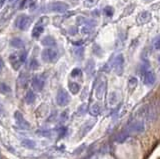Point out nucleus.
<instances>
[{
	"mask_svg": "<svg viewBox=\"0 0 160 159\" xmlns=\"http://www.w3.org/2000/svg\"><path fill=\"white\" fill-rule=\"evenodd\" d=\"M138 81L137 79H136L135 77H130L128 80V85H129V88L131 89V90H133V89L136 87V85H137Z\"/></svg>",
	"mask_w": 160,
	"mask_h": 159,
	"instance_id": "22",
	"label": "nucleus"
},
{
	"mask_svg": "<svg viewBox=\"0 0 160 159\" xmlns=\"http://www.w3.org/2000/svg\"><path fill=\"white\" fill-rule=\"evenodd\" d=\"M106 85H107V80L103 77V76H100V77L97 79L96 85H95V97L98 100H101L103 98L105 89H106Z\"/></svg>",
	"mask_w": 160,
	"mask_h": 159,
	"instance_id": "2",
	"label": "nucleus"
},
{
	"mask_svg": "<svg viewBox=\"0 0 160 159\" xmlns=\"http://www.w3.org/2000/svg\"><path fill=\"white\" fill-rule=\"evenodd\" d=\"M41 43H42V45L44 46H54L56 44V41L55 39L52 37V36H46V37H44L42 41H41Z\"/></svg>",
	"mask_w": 160,
	"mask_h": 159,
	"instance_id": "15",
	"label": "nucleus"
},
{
	"mask_svg": "<svg viewBox=\"0 0 160 159\" xmlns=\"http://www.w3.org/2000/svg\"><path fill=\"white\" fill-rule=\"evenodd\" d=\"M104 14L108 16V17H112L114 14V9L113 7H111V6H106V7L104 8Z\"/></svg>",
	"mask_w": 160,
	"mask_h": 159,
	"instance_id": "23",
	"label": "nucleus"
},
{
	"mask_svg": "<svg viewBox=\"0 0 160 159\" xmlns=\"http://www.w3.org/2000/svg\"><path fill=\"white\" fill-rule=\"evenodd\" d=\"M81 73H82L81 69H79V68H74L73 70L71 71V76H72V77H77V76H79Z\"/></svg>",
	"mask_w": 160,
	"mask_h": 159,
	"instance_id": "26",
	"label": "nucleus"
},
{
	"mask_svg": "<svg viewBox=\"0 0 160 159\" xmlns=\"http://www.w3.org/2000/svg\"><path fill=\"white\" fill-rule=\"evenodd\" d=\"M47 23H48V19H47V17H41V18L38 20V22L35 24V26L33 27L32 33H31L32 37L35 38V39L39 38L40 35L44 32V27H45V25Z\"/></svg>",
	"mask_w": 160,
	"mask_h": 159,
	"instance_id": "4",
	"label": "nucleus"
},
{
	"mask_svg": "<svg viewBox=\"0 0 160 159\" xmlns=\"http://www.w3.org/2000/svg\"><path fill=\"white\" fill-rule=\"evenodd\" d=\"M32 86L37 91L42 90V88L44 86V80L41 77H39V76H35V77L32 79Z\"/></svg>",
	"mask_w": 160,
	"mask_h": 159,
	"instance_id": "12",
	"label": "nucleus"
},
{
	"mask_svg": "<svg viewBox=\"0 0 160 159\" xmlns=\"http://www.w3.org/2000/svg\"><path fill=\"white\" fill-rule=\"evenodd\" d=\"M35 4V0H22L20 2V5H19V9H27V8H30Z\"/></svg>",
	"mask_w": 160,
	"mask_h": 159,
	"instance_id": "17",
	"label": "nucleus"
},
{
	"mask_svg": "<svg viewBox=\"0 0 160 159\" xmlns=\"http://www.w3.org/2000/svg\"><path fill=\"white\" fill-rule=\"evenodd\" d=\"M134 9H135V4H133V3L129 4V5L126 6V7H125V9L123 10V13L121 14V17H126V16L131 15L132 13H133Z\"/></svg>",
	"mask_w": 160,
	"mask_h": 159,
	"instance_id": "19",
	"label": "nucleus"
},
{
	"mask_svg": "<svg viewBox=\"0 0 160 159\" xmlns=\"http://www.w3.org/2000/svg\"><path fill=\"white\" fill-rule=\"evenodd\" d=\"M68 88H69V90L72 94H77L80 91V85L76 83V82H69L68 83Z\"/></svg>",
	"mask_w": 160,
	"mask_h": 159,
	"instance_id": "18",
	"label": "nucleus"
},
{
	"mask_svg": "<svg viewBox=\"0 0 160 159\" xmlns=\"http://www.w3.org/2000/svg\"><path fill=\"white\" fill-rule=\"evenodd\" d=\"M85 1L89 3L90 6H92V5H94V4H95V2H96V0H85Z\"/></svg>",
	"mask_w": 160,
	"mask_h": 159,
	"instance_id": "30",
	"label": "nucleus"
},
{
	"mask_svg": "<svg viewBox=\"0 0 160 159\" xmlns=\"http://www.w3.org/2000/svg\"><path fill=\"white\" fill-rule=\"evenodd\" d=\"M10 46H12L13 48H16V49H23L25 46V43L23 42L22 39L16 37V38H12L10 40Z\"/></svg>",
	"mask_w": 160,
	"mask_h": 159,
	"instance_id": "13",
	"label": "nucleus"
},
{
	"mask_svg": "<svg viewBox=\"0 0 160 159\" xmlns=\"http://www.w3.org/2000/svg\"><path fill=\"white\" fill-rule=\"evenodd\" d=\"M155 74L152 71H146L143 76L144 84L147 86H152L155 82Z\"/></svg>",
	"mask_w": 160,
	"mask_h": 159,
	"instance_id": "11",
	"label": "nucleus"
},
{
	"mask_svg": "<svg viewBox=\"0 0 160 159\" xmlns=\"http://www.w3.org/2000/svg\"><path fill=\"white\" fill-rule=\"evenodd\" d=\"M27 57V52L26 51H21V52H15L12 53L9 56V61L10 64L12 65V67L15 69V70H18L20 66L24 63V61L26 60Z\"/></svg>",
	"mask_w": 160,
	"mask_h": 159,
	"instance_id": "1",
	"label": "nucleus"
},
{
	"mask_svg": "<svg viewBox=\"0 0 160 159\" xmlns=\"http://www.w3.org/2000/svg\"><path fill=\"white\" fill-rule=\"evenodd\" d=\"M25 99H26V101L28 102V103H31V102L34 101V100H35V95L33 94V92H32V91H29V92L26 94Z\"/></svg>",
	"mask_w": 160,
	"mask_h": 159,
	"instance_id": "24",
	"label": "nucleus"
},
{
	"mask_svg": "<svg viewBox=\"0 0 160 159\" xmlns=\"http://www.w3.org/2000/svg\"><path fill=\"white\" fill-rule=\"evenodd\" d=\"M56 101L57 104L60 106H66L70 102V96L68 94V92L64 90V89H60L58 93H57Z\"/></svg>",
	"mask_w": 160,
	"mask_h": 159,
	"instance_id": "7",
	"label": "nucleus"
},
{
	"mask_svg": "<svg viewBox=\"0 0 160 159\" xmlns=\"http://www.w3.org/2000/svg\"><path fill=\"white\" fill-rule=\"evenodd\" d=\"M129 132H133V133H142L145 130L144 124L141 121H133L130 125H129Z\"/></svg>",
	"mask_w": 160,
	"mask_h": 159,
	"instance_id": "10",
	"label": "nucleus"
},
{
	"mask_svg": "<svg viewBox=\"0 0 160 159\" xmlns=\"http://www.w3.org/2000/svg\"><path fill=\"white\" fill-rule=\"evenodd\" d=\"M10 91V88L8 87L7 85L4 83H0V92L2 93H7Z\"/></svg>",
	"mask_w": 160,
	"mask_h": 159,
	"instance_id": "25",
	"label": "nucleus"
},
{
	"mask_svg": "<svg viewBox=\"0 0 160 159\" xmlns=\"http://www.w3.org/2000/svg\"><path fill=\"white\" fill-rule=\"evenodd\" d=\"M58 57L57 51L52 49V48H46L41 52V58L44 62L50 63V62H55Z\"/></svg>",
	"mask_w": 160,
	"mask_h": 159,
	"instance_id": "6",
	"label": "nucleus"
},
{
	"mask_svg": "<svg viewBox=\"0 0 160 159\" xmlns=\"http://www.w3.org/2000/svg\"><path fill=\"white\" fill-rule=\"evenodd\" d=\"M95 124V120H93V121H88V122H86L83 125V127H82V129H81V135H85L86 133H88L89 132V130L92 128L93 127V125Z\"/></svg>",
	"mask_w": 160,
	"mask_h": 159,
	"instance_id": "16",
	"label": "nucleus"
},
{
	"mask_svg": "<svg viewBox=\"0 0 160 159\" xmlns=\"http://www.w3.org/2000/svg\"><path fill=\"white\" fill-rule=\"evenodd\" d=\"M47 9L51 12H58V13H64L68 11L69 5L67 3L57 1V2H51L47 5Z\"/></svg>",
	"mask_w": 160,
	"mask_h": 159,
	"instance_id": "5",
	"label": "nucleus"
},
{
	"mask_svg": "<svg viewBox=\"0 0 160 159\" xmlns=\"http://www.w3.org/2000/svg\"><path fill=\"white\" fill-rule=\"evenodd\" d=\"M151 18H152L151 13L149 11L144 10V11L139 12V14L136 17V23H137L139 26L145 25V24H147L151 21Z\"/></svg>",
	"mask_w": 160,
	"mask_h": 159,
	"instance_id": "8",
	"label": "nucleus"
},
{
	"mask_svg": "<svg viewBox=\"0 0 160 159\" xmlns=\"http://www.w3.org/2000/svg\"><path fill=\"white\" fill-rule=\"evenodd\" d=\"M94 66H95V63H94V61H93L92 59L88 61L87 66H86V71H87L88 74L93 73V71H94Z\"/></svg>",
	"mask_w": 160,
	"mask_h": 159,
	"instance_id": "21",
	"label": "nucleus"
},
{
	"mask_svg": "<svg viewBox=\"0 0 160 159\" xmlns=\"http://www.w3.org/2000/svg\"><path fill=\"white\" fill-rule=\"evenodd\" d=\"M154 46H155V48H156L157 50H160V39H158L157 41H156Z\"/></svg>",
	"mask_w": 160,
	"mask_h": 159,
	"instance_id": "29",
	"label": "nucleus"
},
{
	"mask_svg": "<svg viewBox=\"0 0 160 159\" xmlns=\"http://www.w3.org/2000/svg\"><path fill=\"white\" fill-rule=\"evenodd\" d=\"M31 22H32V19L28 15H25V14L19 15L15 20V27L18 28L19 30L24 31L29 28V26L31 25Z\"/></svg>",
	"mask_w": 160,
	"mask_h": 159,
	"instance_id": "3",
	"label": "nucleus"
},
{
	"mask_svg": "<svg viewBox=\"0 0 160 159\" xmlns=\"http://www.w3.org/2000/svg\"><path fill=\"white\" fill-rule=\"evenodd\" d=\"M102 111V106L99 102H96L90 107V113L93 116H98Z\"/></svg>",
	"mask_w": 160,
	"mask_h": 159,
	"instance_id": "14",
	"label": "nucleus"
},
{
	"mask_svg": "<svg viewBox=\"0 0 160 159\" xmlns=\"http://www.w3.org/2000/svg\"><path fill=\"white\" fill-rule=\"evenodd\" d=\"M38 67H39L38 61H37L36 59H32L31 62H30V68L33 69V70H35V69H37Z\"/></svg>",
	"mask_w": 160,
	"mask_h": 159,
	"instance_id": "27",
	"label": "nucleus"
},
{
	"mask_svg": "<svg viewBox=\"0 0 160 159\" xmlns=\"http://www.w3.org/2000/svg\"><path fill=\"white\" fill-rule=\"evenodd\" d=\"M12 1H14V0H9V2H12Z\"/></svg>",
	"mask_w": 160,
	"mask_h": 159,
	"instance_id": "33",
	"label": "nucleus"
},
{
	"mask_svg": "<svg viewBox=\"0 0 160 159\" xmlns=\"http://www.w3.org/2000/svg\"><path fill=\"white\" fill-rule=\"evenodd\" d=\"M123 67H124V57L122 54H119L118 56H116L113 62L114 72L117 75H121L123 73Z\"/></svg>",
	"mask_w": 160,
	"mask_h": 159,
	"instance_id": "9",
	"label": "nucleus"
},
{
	"mask_svg": "<svg viewBox=\"0 0 160 159\" xmlns=\"http://www.w3.org/2000/svg\"><path fill=\"white\" fill-rule=\"evenodd\" d=\"M3 66H4V62H3V60H2V58L0 57V70L3 68Z\"/></svg>",
	"mask_w": 160,
	"mask_h": 159,
	"instance_id": "31",
	"label": "nucleus"
},
{
	"mask_svg": "<svg viewBox=\"0 0 160 159\" xmlns=\"http://www.w3.org/2000/svg\"><path fill=\"white\" fill-rule=\"evenodd\" d=\"M150 8L152 10H159L160 9V1L159 2H154V4H152L150 6Z\"/></svg>",
	"mask_w": 160,
	"mask_h": 159,
	"instance_id": "28",
	"label": "nucleus"
},
{
	"mask_svg": "<svg viewBox=\"0 0 160 159\" xmlns=\"http://www.w3.org/2000/svg\"><path fill=\"white\" fill-rule=\"evenodd\" d=\"M144 1H146V2H150V1H153V0H144Z\"/></svg>",
	"mask_w": 160,
	"mask_h": 159,
	"instance_id": "32",
	"label": "nucleus"
},
{
	"mask_svg": "<svg viewBox=\"0 0 160 159\" xmlns=\"http://www.w3.org/2000/svg\"><path fill=\"white\" fill-rule=\"evenodd\" d=\"M108 101H109L110 105H115L118 101V96H117V92H111L109 94V97H108Z\"/></svg>",
	"mask_w": 160,
	"mask_h": 159,
	"instance_id": "20",
	"label": "nucleus"
}]
</instances>
